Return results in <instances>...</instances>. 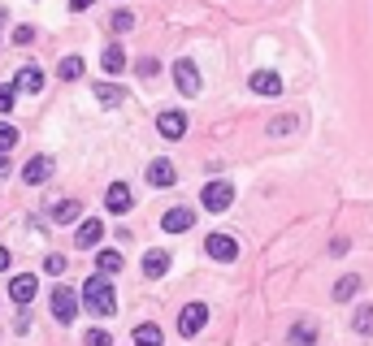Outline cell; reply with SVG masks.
<instances>
[{
    "instance_id": "6da1fadb",
    "label": "cell",
    "mask_w": 373,
    "mask_h": 346,
    "mask_svg": "<svg viewBox=\"0 0 373 346\" xmlns=\"http://www.w3.org/2000/svg\"><path fill=\"white\" fill-rule=\"evenodd\" d=\"M83 308L91 316H113L118 312V290H113V281H104L100 273L83 281Z\"/></svg>"
},
{
    "instance_id": "7a4b0ae2",
    "label": "cell",
    "mask_w": 373,
    "mask_h": 346,
    "mask_svg": "<svg viewBox=\"0 0 373 346\" xmlns=\"http://www.w3.org/2000/svg\"><path fill=\"white\" fill-rule=\"evenodd\" d=\"M200 204H204L208 212H226V208L235 204V187H230V182H222V178H218V182H208V187H204V195H200Z\"/></svg>"
},
{
    "instance_id": "3957f363",
    "label": "cell",
    "mask_w": 373,
    "mask_h": 346,
    "mask_svg": "<svg viewBox=\"0 0 373 346\" xmlns=\"http://www.w3.org/2000/svg\"><path fill=\"white\" fill-rule=\"evenodd\" d=\"M204 251L218 260V264H235V260H239V243H235L230 234H208V238H204Z\"/></svg>"
},
{
    "instance_id": "277c9868",
    "label": "cell",
    "mask_w": 373,
    "mask_h": 346,
    "mask_svg": "<svg viewBox=\"0 0 373 346\" xmlns=\"http://www.w3.org/2000/svg\"><path fill=\"white\" fill-rule=\"evenodd\" d=\"M52 316H57L61 325H70L78 316V295L70 290V285H57V290H52Z\"/></svg>"
},
{
    "instance_id": "5b68a950",
    "label": "cell",
    "mask_w": 373,
    "mask_h": 346,
    "mask_svg": "<svg viewBox=\"0 0 373 346\" xmlns=\"http://www.w3.org/2000/svg\"><path fill=\"white\" fill-rule=\"evenodd\" d=\"M204 325H208V308H204V303H187L183 316H178V333H183V337H195Z\"/></svg>"
},
{
    "instance_id": "8992f818",
    "label": "cell",
    "mask_w": 373,
    "mask_h": 346,
    "mask_svg": "<svg viewBox=\"0 0 373 346\" xmlns=\"http://www.w3.org/2000/svg\"><path fill=\"white\" fill-rule=\"evenodd\" d=\"M174 83H178V91L191 100V95H200V70L187 61V56H183V61H174Z\"/></svg>"
},
{
    "instance_id": "52a82bcc",
    "label": "cell",
    "mask_w": 373,
    "mask_h": 346,
    "mask_svg": "<svg viewBox=\"0 0 373 346\" xmlns=\"http://www.w3.org/2000/svg\"><path fill=\"white\" fill-rule=\"evenodd\" d=\"M195 225V212L191 208H165V216H161V229H165V234H187V229Z\"/></svg>"
},
{
    "instance_id": "ba28073f",
    "label": "cell",
    "mask_w": 373,
    "mask_h": 346,
    "mask_svg": "<svg viewBox=\"0 0 373 346\" xmlns=\"http://www.w3.org/2000/svg\"><path fill=\"white\" fill-rule=\"evenodd\" d=\"M156 130H161V139H183L187 135V112H178V108H170V112H161V117H156Z\"/></svg>"
},
{
    "instance_id": "9c48e42d",
    "label": "cell",
    "mask_w": 373,
    "mask_h": 346,
    "mask_svg": "<svg viewBox=\"0 0 373 346\" xmlns=\"http://www.w3.org/2000/svg\"><path fill=\"white\" fill-rule=\"evenodd\" d=\"M35 295H39V281H35L31 273H18V277L9 281V299H14L18 308H26V303H31Z\"/></svg>"
},
{
    "instance_id": "30bf717a",
    "label": "cell",
    "mask_w": 373,
    "mask_h": 346,
    "mask_svg": "<svg viewBox=\"0 0 373 346\" xmlns=\"http://www.w3.org/2000/svg\"><path fill=\"white\" fill-rule=\"evenodd\" d=\"M48 178H52V160H48V156H31V160H26V169H22V182L44 187Z\"/></svg>"
},
{
    "instance_id": "8fae6325",
    "label": "cell",
    "mask_w": 373,
    "mask_h": 346,
    "mask_svg": "<svg viewBox=\"0 0 373 346\" xmlns=\"http://www.w3.org/2000/svg\"><path fill=\"white\" fill-rule=\"evenodd\" d=\"M14 87L26 91V95H39V91H44V70H39V65H22V70L14 74Z\"/></svg>"
},
{
    "instance_id": "7c38bea8",
    "label": "cell",
    "mask_w": 373,
    "mask_h": 346,
    "mask_svg": "<svg viewBox=\"0 0 373 346\" xmlns=\"http://www.w3.org/2000/svg\"><path fill=\"white\" fill-rule=\"evenodd\" d=\"M131 204H135V195H131L126 182H113L109 191H104V208H109V212H126Z\"/></svg>"
},
{
    "instance_id": "4fadbf2b",
    "label": "cell",
    "mask_w": 373,
    "mask_h": 346,
    "mask_svg": "<svg viewBox=\"0 0 373 346\" xmlns=\"http://www.w3.org/2000/svg\"><path fill=\"white\" fill-rule=\"evenodd\" d=\"M148 182H152V187H174V182H178V178H174V164H170L165 156H156V160L148 164Z\"/></svg>"
},
{
    "instance_id": "5bb4252c",
    "label": "cell",
    "mask_w": 373,
    "mask_h": 346,
    "mask_svg": "<svg viewBox=\"0 0 373 346\" xmlns=\"http://www.w3.org/2000/svg\"><path fill=\"white\" fill-rule=\"evenodd\" d=\"M252 91L256 95H282V78L274 70H256L252 74Z\"/></svg>"
},
{
    "instance_id": "9a60e30c",
    "label": "cell",
    "mask_w": 373,
    "mask_h": 346,
    "mask_svg": "<svg viewBox=\"0 0 373 346\" xmlns=\"http://www.w3.org/2000/svg\"><path fill=\"white\" fill-rule=\"evenodd\" d=\"M165 273H170V256H165L161 247H152V251L143 256V277L156 281V277H165Z\"/></svg>"
},
{
    "instance_id": "2e32d148",
    "label": "cell",
    "mask_w": 373,
    "mask_h": 346,
    "mask_svg": "<svg viewBox=\"0 0 373 346\" xmlns=\"http://www.w3.org/2000/svg\"><path fill=\"white\" fill-rule=\"evenodd\" d=\"M100 65H104V74H122V70H126V52H122V43H109V48H104Z\"/></svg>"
},
{
    "instance_id": "e0dca14e",
    "label": "cell",
    "mask_w": 373,
    "mask_h": 346,
    "mask_svg": "<svg viewBox=\"0 0 373 346\" xmlns=\"http://www.w3.org/2000/svg\"><path fill=\"white\" fill-rule=\"evenodd\" d=\"M96 100H100L104 108H118V104L126 100V87H118V83H96Z\"/></svg>"
},
{
    "instance_id": "ac0fdd59",
    "label": "cell",
    "mask_w": 373,
    "mask_h": 346,
    "mask_svg": "<svg viewBox=\"0 0 373 346\" xmlns=\"http://www.w3.org/2000/svg\"><path fill=\"white\" fill-rule=\"evenodd\" d=\"M122 251H109V247H104L100 256H96V268H100V277H113V273H122Z\"/></svg>"
},
{
    "instance_id": "d6986e66",
    "label": "cell",
    "mask_w": 373,
    "mask_h": 346,
    "mask_svg": "<svg viewBox=\"0 0 373 346\" xmlns=\"http://www.w3.org/2000/svg\"><path fill=\"white\" fill-rule=\"evenodd\" d=\"M135 346H161L165 342V333H161V325H135Z\"/></svg>"
},
{
    "instance_id": "ffe728a7",
    "label": "cell",
    "mask_w": 373,
    "mask_h": 346,
    "mask_svg": "<svg viewBox=\"0 0 373 346\" xmlns=\"http://www.w3.org/2000/svg\"><path fill=\"white\" fill-rule=\"evenodd\" d=\"M74 238H78V247H96V243L104 238V225H100V221H83Z\"/></svg>"
},
{
    "instance_id": "44dd1931",
    "label": "cell",
    "mask_w": 373,
    "mask_h": 346,
    "mask_svg": "<svg viewBox=\"0 0 373 346\" xmlns=\"http://www.w3.org/2000/svg\"><path fill=\"white\" fill-rule=\"evenodd\" d=\"M78 212H83V204H74V199H61L57 208H52V221H61V225H74V221H78Z\"/></svg>"
},
{
    "instance_id": "7402d4cb",
    "label": "cell",
    "mask_w": 373,
    "mask_h": 346,
    "mask_svg": "<svg viewBox=\"0 0 373 346\" xmlns=\"http://www.w3.org/2000/svg\"><path fill=\"white\" fill-rule=\"evenodd\" d=\"M356 290H360V277H356V273H347V277H339V285H334V299H339V303H347Z\"/></svg>"
},
{
    "instance_id": "603a6c76",
    "label": "cell",
    "mask_w": 373,
    "mask_h": 346,
    "mask_svg": "<svg viewBox=\"0 0 373 346\" xmlns=\"http://www.w3.org/2000/svg\"><path fill=\"white\" fill-rule=\"evenodd\" d=\"M317 342V329H312V320H300L295 329H291V346H312Z\"/></svg>"
},
{
    "instance_id": "cb8c5ba5",
    "label": "cell",
    "mask_w": 373,
    "mask_h": 346,
    "mask_svg": "<svg viewBox=\"0 0 373 346\" xmlns=\"http://www.w3.org/2000/svg\"><path fill=\"white\" fill-rule=\"evenodd\" d=\"M352 329H356L360 337H373V303H364V308L356 312V320H352Z\"/></svg>"
},
{
    "instance_id": "d4e9b609",
    "label": "cell",
    "mask_w": 373,
    "mask_h": 346,
    "mask_svg": "<svg viewBox=\"0 0 373 346\" xmlns=\"http://www.w3.org/2000/svg\"><path fill=\"white\" fill-rule=\"evenodd\" d=\"M57 74H61L66 83H74V78H83V56H66V61L57 65Z\"/></svg>"
},
{
    "instance_id": "484cf974",
    "label": "cell",
    "mask_w": 373,
    "mask_h": 346,
    "mask_svg": "<svg viewBox=\"0 0 373 346\" xmlns=\"http://www.w3.org/2000/svg\"><path fill=\"white\" fill-rule=\"evenodd\" d=\"M14 147H18V126L0 122V152H14Z\"/></svg>"
},
{
    "instance_id": "4316f807",
    "label": "cell",
    "mask_w": 373,
    "mask_h": 346,
    "mask_svg": "<svg viewBox=\"0 0 373 346\" xmlns=\"http://www.w3.org/2000/svg\"><path fill=\"white\" fill-rule=\"evenodd\" d=\"M14 100H18V87L14 83H0V112H14Z\"/></svg>"
},
{
    "instance_id": "83f0119b",
    "label": "cell",
    "mask_w": 373,
    "mask_h": 346,
    "mask_svg": "<svg viewBox=\"0 0 373 346\" xmlns=\"http://www.w3.org/2000/svg\"><path fill=\"white\" fill-rule=\"evenodd\" d=\"M109 26H113V31H118V35H126V31H131V26H135V14H126V9H118V14H113V18H109Z\"/></svg>"
},
{
    "instance_id": "f1b7e54d",
    "label": "cell",
    "mask_w": 373,
    "mask_h": 346,
    "mask_svg": "<svg viewBox=\"0 0 373 346\" xmlns=\"http://www.w3.org/2000/svg\"><path fill=\"white\" fill-rule=\"evenodd\" d=\"M83 342H87V346H113V337L104 333V329H91V333H87Z\"/></svg>"
},
{
    "instance_id": "f546056e",
    "label": "cell",
    "mask_w": 373,
    "mask_h": 346,
    "mask_svg": "<svg viewBox=\"0 0 373 346\" xmlns=\"http://www.w3.org/2000/svg\"><path fill=\"white\" fill-rule=\"evenodd\" d=\"M44 268L57 277V273H66V256H44Z\"/></svg>"
},
{
    "instance_id": "4dcf8cb0",
    "label": "cell",
    "mask_w": 373,
    "mask_h": 346,
    "mask_svg": "<svg viewBox=\"0 0 373 346\" xmlns=\"http://www.w3.org/2000/svg\"><path fill=\"white\" fill-rule=\"evenodd\" d=\"M135 70L143 74V78H152L156 70H161V65H156V56H143V61H135Z\"/></svg>"
},
{
    "instance_id": "1f68e13d",
    "label": "cell",
    "mask_w": 373,
    "mask_h": 346,
    "mask_svg": "<svg viewBox=\"0 0 373 346\" xmlns=\"http://www.w3.org/2000/svg\"><path fill=\"white\" fill-rule=\"evenodd\" d=\"M14 43H22V48L35 43V26H18V31H14Z\"/></svg>"
},
{
    "instance_id": "d6a6232c",
    "label": "cell",
    "mask_w": 373,
    "mask_h": 346,
    "mask_svg": "<svg viewBox=\"0 0 373 346\" xmlns=\"http://www.w3.org/2000/svg\"><path fill=\"white\" fill-rule=\"evenodd\" d=\"M291 126H295V122H291V117H278V122H274V135H287V130H291Z\"/></svg>"
},
{
    "instance_id": "836d02e7",
    "label": "cell",
    "mask_w": 373,
    "mask_h": 346,
    "mask_svg": "<svg viewBox=\"0 0 373 346\" xmlns=\"http://www.w3.org/2000/svg\"><path fill=\"white\" fill-rule=\"evenodd\" d=\"M91 5H96V0H70V9H74V14H87Z\"/></svg>"
},
{
    "instance_id": "e575fe53",
    "label": "cell",
    "mask_w": 373,
    "mask_h": 346,
    "mask_svg": "<svg viewBox=\"0 0 373 346\" xmlns=\"http://www.w3.org/2000/svg\"><path fill=\"white\" fill-rule=\"evenodd\" d=\"M5 173H9V156H5V152H0V178H5Z\"/></svg>"
},
{
    "instance_id": "d590c367",
    "label": "cell",
    "mask_w": 373,
    "mask_h": 346,
    "mask_svg": "<svg viewBox=\"0 0 373 346\" xmlns=\"http://www.w3.org/2000/svg\"><path fill=\"white\" fill-rule=\"evenodd\" d=\"M5 268H9V251H5V247H0V273H5Z\"/></svg>"
}]
</instances>
